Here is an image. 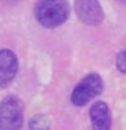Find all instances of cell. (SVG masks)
<instances>
[{
    "instance_id": "6da1fadb",
    "label": "cell",
    "mask_w": 126,
    "mask_h": 130,
    "mask_svg": "<svg viewBox=\"0 0 126 130\" xmlns=\"http://www.w3.org/2000/svg\"><path fill=\"white\" fill-rule=\"evenodd\" d=\"M34 15L42 26L55 28L68 20L70 5H68V0H37Z\"/></svg>"
},
{
    "instance_id": "7a4b0ae2",
    "label": "cell",
    "mask_w": 126,
    "mask_h": 130,
    "mask_svg": "<svg viewBox=\"0 0 126 130\" xmlns=\"http://www.w3.org/2000/svg\"><path fill=\"white\" fill-rule=\"evenodd\" d=\"M23 125V103L8 96L0 104V130H19Z\"/></svg>"
},
{
    "instance_id": "3957f363",
    "label": "cell",
    "mask_w": 126,
    "mask_h": 130,
    "mask_svg": "<svg viewBox=\"0 0 126 130\" xmlns=\"http://www.w3.org/2000/svg\"><path fill=\"white\" fill-rule=\"evenodd\" d=\"M104 89V83L97 73H91V75L84 76L78 83V86L73 89L71 94V103L74 106H84L95 96H99Z\"/></svg>"
},
{
    "instance_id": "277c9868",
    "label": "cell",
    "mask_w": 126,
    "mask_h": 130,
    "mask_svg": "<svg viewBox=\"0 0 126 130\" xmlns=\"http://www.w3.org/2000/svg\"><path fill=\"white\" fill-rule=\"evenodd\" d=\"M76 15L86 24H99L104 20V10L99 0H76Z\"/></svg>"
},
{
    "instance_id": "5b68a950",
    "label": "cell",
    "mask_w": 126,
    "mask_h": 130,
    "mask_svg": "<svg viewBox=\"0 0 126 130\" xmlns=\"http://www.w3.org/2000/svg\"><path fill=\"white\" fill-rule=\"evenodd\" d=\"M18 72V59L10 49L0 51V86L5 88L13 81Z\"/></svg>"
},
{
    "instance_id": "8992f818",
    "label": "cell",
    "mask_w": 126,
    "mask_h": 130,
    "mask_svg": "<svg viewBox=\"0 0 126 130\" xmlns=\"http://www.w3.org/2000/svg\"><path fill=\"white\" fill-rule=\"evenodd\" d=\"M91 124L92 130H110L112 128V116L108 106L99 101L91 107Z\"/></svg>"
},
{
    "instance_id": "52a82bcc",
    "label": "cell",
    "mask_w": 126,
    "mask_h": 130,
    "mask_svg": "<svg viewBox=\"0 0 126 130\" xmlns=\"http://www.w3.org/2000/svg\"><path fill=\"white\" fill-rule=\"evenodd\" d=\"M29 130H48V119L45 116H34L29 120Z\"/></svg>"
},
{
    "instance_id": "ba28073f",
    "label": "cell",
    "mask_w": 126,
    "mask_h": 130,
    "mask_svg": "<svg viewBox=\"0 0 126 130\" xmlns=\"http://www.w3.org/2000/svg\"><path fill=\"white\" fill-rule=\"evenodd\" d=\"M116 68L120 72L126 73V51H121L118 57H116Z\"/></svg>"
},
{
    "instance_id": "9c48e42d",
    "label": "cell",
    "mask_w": 126,
    "mask_h": 130,
    "mask_svg": "<svg viewBox=\"0 0 126 130\" xmlns=\"http://www.w3.org/2000/svg\"><path fill=\"white\" fill-rule=\"evenodd\" d=\"M116 2H121V3H126V0H116Z\"/></svg>"
}]
</instances>
